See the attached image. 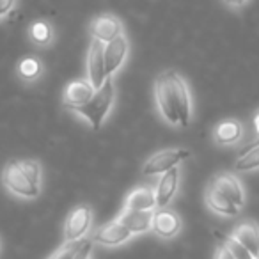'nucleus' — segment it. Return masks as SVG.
I'll list each match as a JSON object with an SVG mask.
<instances>
[{"instance_id":"nucleus-1","label":"nucleus","mask_w":259,"mask_h":259,"mask_svg":"<svg viewBox=\"0 0 259 259\" xmlns=\"http://www.w3.org/2000/svg\"><path fill=\"white\" fill-rule=\"evenodd\" d=\"M114 100H115V87L112 83V76H107L103 85L94 93L93 100L87 105H83V107L75 108L73 112L85 119L93 130H100L103 126L105 119L110 114L112 107H114Z\"/></svg>"},{"instance_id":"nucleus-2","label":"nucleus","mask_w":259,"mask_h":259,"mask_svg":"<svg viewBox=\"0 0 259 259\" xmlns=\"http://www.w3.org/2000/svg\"><path fill=\"white\" fill-rule=\"evenodd\" d=\"M2 183L13 195L22 199H36L41 194V187L34 185L30 178L23 172L18 160H13L2 170Z\"/></svg>"},{"instance_id":"nucleus-3","label":"nucleus","mask_w":259,"mask_h":259,"mask_svg":"<svg viewBox=\"0 0 259 259\" xmlns=\"http://www.w3.org/2000/svg\"><path fill=\"white\" fill-rule=\"evenodd\" d=\"M167 78H169L170 83V93H172V101H174L178 119H180V126L187 128L192 119V96H190V89H188V83L174 69H167Z\"/></svg>"},{"instance_id":"nucleus-4","label":"nucleus","mask_w":259,"mask_h":259,"mask_svg":"<svg viewBox=\"0 0 259 259\" xmlns=\"http://www.w3.org/2000/svg\"><path fill=\"white\" fill-rule=\"evenodd\" d=\"M188 156H190V151L185 148L163 149V151L155 153V155L146 160L144 165H142V174L144 176H158V174H163L167 170L178 167Z\"/></svg>"},{"instance_id":"nucleus-5","label":"nucleus","mask_w":259,"mask_h":259,"mask_svg":"<svg viewBox=\"0 0 259 259\" xmlns=\"http://www.w3.org/2000/svg\"><path fill=\"white\" fill-rule=\"evenodd\" d=\"M93 226V208L89 204H78L69 211L64 224V241L83 240Z\"/></svg>"},{"instance_id":"nucleus-6","label":"nucleus","mask_w":259,"mask_h":259,"mask_svg":"<svg viewBox=\"0 0 259 259\" xmlns=\"http://www.w3.org/2000/svg\"><path fill=\"white\" fill-rule=\"evenodd\" d=\"M155 103L160 115L163 117V121L172 126H180V119H178L176 108H174L172 93H170V83L169 78H167V71H162L155 78Z\"/></svg>"},{"instance_id":"nucleus-7","label":"nucleus","mask_w":259,"mask_h":259,"mask_svg":"<svg viewBox=\"0 0 259 259\" xmlns=\"http://www.w3.org/2000/svg\"><path fill=\"white\" fill-rule=\"evenodd\" d=\"M94 93V85L89 82V78H76L66 85L64 93H62V105L68 108L69 112H73L75 108H80L83 105H87L93 100Z\"/></svg>"},{"instance_id":"nucleus-8","label":"nucleus","mask_w":259,"mask_h":259,"mask_svg":"<svg viewBox=\"0 0 259 259\" xmlns=\"http://www.w3.org/2000/svg\"><path fill=\"white\" fill-rule=\"evenodd\" d=\"M89 34L91 39L101 41L105 45L124 34V25L115 15H100L91 22Z\"/></svg>"},{"instance_id":"nucleus-9","label":"nucleus","mask_w":259,"mask_h":259,"mask_svg":"<svg viewBox=\"0 0 259 259\" xmlns=\"http://www.w3.org/2000/svg\"><path fill=\"white\" fill-rule=\"evenodd\" d=\"M181 227H183L181 217L174 209L156 208V211H153L151 231L158 238H162V240H170V238L178 236Z\"/></svg>"},{"instance_id":"nucleus-10","label":"nucleus","mask_w":259,"mask_h":259,"mask_svg":"<svg viewBox=\"0 0 259 259\" xmlns=\"http://www.w3.org/2000/svg\"><path fill=\"white\" fill-rule=\"evenodd\" d=\"M103 47L101 41L91 39L89 50H87L85 59V71L89 82L94 85V89H100L103 82L107 80V73H105V57H103Z\"/></svg>"},{"instance_id":"nucleus-11","label":"nucleus","mask_w":259,"mask_h":259,"mask_svg":"<svg viewBox=\"0 0 259 259\" xmlns=\"http://www.w3.org/2000/svg\"><path fill=\"white\" fill-rule=\"evenodd\" d=\"M128 37L126 34H121L110 43H105L103 47V57H105V73L107 76H114L119 69L122 68L126 57H128Z\"/></svg>"},{"instance_id":"nucleus-12","label":"nucleus","mask_w":259,"mask_h":259,"mask_svg":"<svg viewBox=\"0 0 259 259\" xmlns=\"http://www.w3.org/2000/svg\"><path fill=\"white\" fill-rule=\"evenodd\" d=\"M132 236H134L132 231H128L117 219H114L112 222L98 227L93 233L91 240H93L94 243L105 245V247H117V245L126 243Z\"/></svg>"},{"instance_id":"nucleus-13","label":"nucleus","mask_w":259,"mask_h":259,"mask_svg":"<svg viewBox=\"0 0 259 259\" xmlns=\"http://www.w3.org/2000/svg\"><path fill=\"white\" fill-rule=\"evenodd\" d=\"M209 185H211L213 188H217L224 197H227L240 209L245 206V190H243V187H241V181L238 180L234 174L220 172L209 181Z\"/></svg>"},{"instance_id":"nucleus-14","label":"nucleus","mask_w":259,"mask_h":259,"mask_svg":"<svg viewBox=\"0 0 259 259\" xmlns=\"http://www.w3.org/2000/svg\"><path fill=\"white\" fill-rule=\"evenodd\" d=\"M178 187H180V169L174 167V169L163 172L158 185H156V208H167L169 202L174 199V195H176Z\"/></svg>"},{"instance_id":"nucleus-15","label":"nucleus","mask_w":259,"mask_h":259,"mask_svg":"<svg viewBox=\"0 0 259 259\" xmlns=\"http://www.w3.org/2000/svg\"><path fill=\"white\" fill-rule=\"evenodd\" d=\"M156 195L155 188L151 187H135L124 199L122 209H137V211H155Z\"/></svg>"},{"instance_id":"nucleus-16","label":"nucleus","mask_w":259,"mask_h":259,"mask_svg":"<svg viewBox=\"0 0 259 259\" xmlns=\"http://www.w3.org/2000/svg\"><path fill=\"white\" fill-rule=\"evenodd\" d=\"M231 236L236 238L245 248L252 254V257H259V226L254 220H245V222L238 224L233 229Z\"/></svg>"},{"instance_id":"nucleus-17","label":"nucleus","mask_w":259,"mask_h":259,"mask_svg":"<svg viewBox=\"0 0 259 259\" xmlns=\"http://www.w3.org/2000/svg\"><path fill=\"white\" fill-rule=\"evenodd\" d=\"M122 226L132 234H141L151 231L153 211H137V209H121L119 215L115 217Z\"/></svg>"},{"instance_id":"nucleus-18","label":"nucleus","mask_w":259,"mask_h":259,"mask_svg":"<svg viewBox=\"0 0 259 259\" xmlns=\"http://www.w3.org/2000/svg\"><path fill=\"white\" fill-rule=\"evenodd\" d=\"M243 137V124L236 119H224L213 128V141L219 146H233Z\"/></svg>"},{"instance_id":"nucleus-19","label":"nucleus","mask_w":259,"mask_h":259,"mask_svg":"<svg viewBox=\"0 0 259 259\" xmlns=\"http://www.w3.org/2000/svg\"><path fill=\"white\" fill-rule=\"evenodd\" d=\"M204 201L206 206L211 209L213 213H219V215H226V217H234L240 213V208L236 204L229 201L227 197H224L217 188H213L211 185H208L204 194Z\"/></svg>"},{"instance_id":"nucleus-20","label":"nucleus","mask_w":259,"mask_h":259,"mask_svg":"<svg viewBox=\"0 0 259 259\" xmlns=\"http://www.w3.org/2000/svg\"><path fill=\"white\" fill-rule=\"evenodd\" d=\"M27 36L32 45L39 48H48L55 41V30L47 20H36L27 29Z\"/></svg>"},{"instance_id":"nucleus-21","label":"nucleus","mask_w":259,"mask_h":259,"mask_svg":"<svg viewBox=\"0 0 259 259\" xmlns=\"http://www.w3.org/2000/svg\"><path fill=\"white\" fill-rule=\"evenodd\" d=\"M43 62L36 55H29V57H23L16 64V76H18L22 82L25 83H34L43 76Z\"/></svg>"},{"instance_id":"nucleus-22","label":"nucleus","mask_w":259,"mask_h":259,"mask_svg":"<svg viewBox=\"0 0 259 259\" xmlns=\"http://www.w3.org/2000/svg\"><path fill=\"white\" fill-rule=\"evenodd\" d=\"M255 169H259V141L254 142V146L250 148L243 149L240 158L234 163V170H240V172H248Z\"/></svg>"},{"instance_id":"nucleus-23","label":"nucleus","mask_w":259,"mask_h":259,"mask_svg":"<svg viewBox=\"0 0 259 259\" xmlns=\"http://www.w3.org/2000/svg\"><path fill=\"white\" fill-rule=\"evenodd\" d=\"M215 236L219 238L220 245H224V247L227 248V250L231 252V254L234 255V259H254L252 257V254L247 250V248L243 247V245L240 243V241L236 240V238H233L231 234H226V233H220V231H215Z\"/></svg>"},{"instance_id":"nucleus-24","label":"nucleus","mask_w":259,"mask_h":259,"mask_svg":"<svg viewBox=\"0 0 259 259\" xmlns=\"http://www.w3.org/2000/svg\"><path fill=\"white\" fill-rule=\"evenodd\" d=\"M20 162V167L23 169V172L30 178L34 185L41 187V180H43V167L37 160H32V158H23V160H18Z\"/></svg>"},{"instance_id":"nucleus-25","label":"nucleus","mask_w":259,"mask_h":259,"mask_svg":"<svg viewBox=\"0 0 259 259\" xmlns=\"http://www.w3.org/2000/svg\"><path fill=\"white\" fill-rule=\"evenodd\" d=\"M83 241H85V238L78 241H68V243L64 241L48 259H73V255L78 252V248L83 245Z\"/></svg>"},{"instance_id":"nucleus-26","label":"nucleus","mask_w":259,"mask_h":259,"mask_svg":"<svg viewBox=\"0 0 259 259\" xmlns=\"http://www.w3.org/2000/svg\"><path fill=\"white\" fill-rule=\"evenodd\" d=\"M93 245H94L93 240H85L82 247L78 248V252L73 255V259H89V254H91V250H93Z\"/></svg>"},{"instance_id":"nucleus-27","label":"nucleus","mask_w":259,"mask_h":259,"mask_svg":"<svg viewBox=\"0 0 259 259\" xmlns=\"http://www.w3.org/2000/svg\"><path fill=\"white\" fill-rule=\"evenodd\" d=\"M16 0H0V20H4L15 9Z\"/></svg>"},{"instance_id":"nucleus-28","label":"nucleus","mask_w":259,"mask_h":259,"mask_svg":"<svg viewBox=\"0 0 259 259\" xmlns=\"http://www.w3.org/2000/svg\"><path fill=\"white\" fill-rule=\"evenodd\" d=\"M215 259H234V255L231 254L224 245H219V247H217V252H215Z\"/></svg>"},{"instance_id":"nucleus-29","label":"nucleus","mask_w":259,"mask_h":259,"mask_svg":"<svg viewBox=\"0 0 259 259\" xmlns=\"http://www.w3.org/2000/svg\"><path fill=\"white\" fill-rule=\"evenodd\" d=\"M222 2L231 9H240V8H243V6L248 4V0H222Z\"/></svg>"},{"instance_id":"nucleus-30","label":"nucleus","mask_w":259,"mask_h":259,"mask_svg":"<svg viewBox=\"0 0 259 259\" xmlns=\"http://www.w3.org/2000/svg\"><path fill=\"white\" fill-rule=\"evenodd\" d=\"M254 124H255V130L259 132V112L255 114V117H254Z\"/></svg>"},{"instance_id":"nucleus-31","label":"nucleus","mask_w":259,"mask_h":259,"mask_svg":"<svg viewBox=\"0 0 259 259\" xmlns=\"http://www.w3.org/2000/svg\"><path fill=\"white\" fill-rule=\"evenodd\" d=\"M257 259H259V257H257Z\"/></svg>"}]
</instances>
